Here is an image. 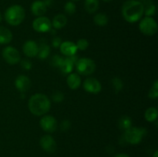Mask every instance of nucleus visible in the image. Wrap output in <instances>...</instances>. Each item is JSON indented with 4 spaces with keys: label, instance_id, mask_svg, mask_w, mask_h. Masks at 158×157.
<instances>
[{
    "label": "nucleus",
    "instance_id": "obj_1",
    "mask_svg": "<svg viewBox=\"0 0 158 157\" xmlns=\"http://www.w3.org/2000/svg\"><path fill=\"white\" fill-rule=\"evenodd\" d=\"M122 15L127 22L134 23L142 18L144 12V5L138 0H127L122 6Z\"/></svg>",
    "mask_w": 158,
    "mask_h": 157
},
{
    "label": "nucleus",
    "instance_id": "obj_2",
    "mask_svg": "<svg viewBox=\"0 0 158 157\" xmlns=\"http://www.w3.org/2000/svg\"><path fill=\"white\" fill-rule=\"evenodd\" d=\"M28 106L33 115L40 116L49 111L51 107L50 100L44 94L37 93L30 97Z\"/></svg>",
    "mask_w": 158,
    "mask_h": 157
},
{
    "label": "nucleus",
    "instance_id": "obj_3",
    "mask_svg": "<svg viewBox=\"0 0 158 157\" xmlns=\"http://www.w3.org/2000/svg\"><path fill=\"white\" fill-rule=\"evenodd\" d=\"M26 16L25 9L19 5H14L8 8L5 12V19L10 26H16L21 24Z\"/></svg>",
    "mask_w": 158,
    "mask_h": 157
},
{
    "label": "nucleus",
    "instance_id": "obj_4",
    "mask_svg": "<svg viewBox=\"0 0 158 157\" xmlns=\"http://www.w3.org/2000/svg\"><path fill=\"white\" fill-rule=\"evenodd\" d=\"M146 132L147 131L143 128L131 127L127 130L124 131L123 139L127 143L130 144L137 145L141 142Z\"/></svg>",
    "mask_w": 158,
    "mask_h": 157
},
{
    "label": "nucleus",
    "instance_id": "obj_5",
    "mask_svg": "<svg viewBox=\"0 0 158 157\" xmlns=\"http://www.w3.org/2000/svg\"><path fill=\"white\" fill-rule=\"evenodd\" d=\"M75 66L78 73L83 75H91L96 70L95 62L89 58H80L77 60Z\"/></svg>",
    "mask_w": 158,
    "mask_h": 157
},
{
    "label": "nucleus",
    "instance_id": "obj_6",
    "mask_svg": "<svg viewBox=\"0 0 158 157\" xmlns=\"http://www.w3.org/2000/svg\"><path fill=\"white\" fill-rule=\"evenodd\" d=\"M140 31L145 35L152 36L157 32V24L152 17L146 16L140 21L139 24Z\"/></svg>",
    "mask_w": 158,
    "mask_h": 157
},
{
    "label": "nucleus",
    "instance_id": "obj_7",
    "mask_svg": "<svg viewBox=\"0 0 158 157\" xmlns=\"http://www.w3.org/2000/svg\"><path fill=\"white\" fill-rule=\"evenodd\" d=\"M2 57L5 61L10 65H15L21 60L19 52L12 46H7L2 50Z\"/></svg>",
    "mask_w": 158,
    "mask_h": 157
},
{
    "label": "nucleus",
    "instance_id": "obj_8",
    "mask_svg": "<svg viewBox=\"0 0 158 157\" xmlns=\"http://www.w3.org/2000/svg\"><path fill=\"white\" fill-rule=\"evenodd\" d=\"M32 28L38 32H47L52 29V22L46 16H40L32 22Z\"/></svg>",
    "mask_w": 158,
    "mask_h": 157
},
{
    "label": "nucleus",
    "instance_id": "obj_9",
    "mask_svg": "<svg viewBox=\"0 0 158 157\" xmlns=\"http://www.w3.org/2000/svg\"><path fill=\"white\" fill-rule=\"evenodd\" d=\"M40 124L42 129L47 132H55L58 126L56 119L52 115H44L40 119Z\"/></svg>",
    "mask_w": 158,
    "mask_h": 157
},
{
    "label": "nucleus",
    "instance_id": "obj_10",
    "mask_svg": "<svg viewBox=\"0 0 158 157\" xmlns=\"http://www.w3.org/2000/svg\"><path fill=\"white\" fill-rule=\"evenodd\" d=\"M83 88L89 93L97 94L101 91L102 86L97 78H88L83 83Z\"/></svg>",
    "mask_w": 158,
    "mask_h": 157
},
{
    "label": "nucleus",
    "instance_id": "obj_11",
    "mask_svg": "<svg viewBox=\"0 0 158 157\" xmlns=\"http://www.w3.org/2000/svg\"><path fill=\"white\" fill-rule=\"evenodd\" d=\"M40 146L43 150L49 153H53L57 147L55 139L49 135H45L42 137L40 139Z\"/></svg>",
    "mask_w": 158,
    "mask_h": 157
},
{
    "label": "nucleus",
    "instance_id": "obj_12",
    "mask_svg": "<svg viewBox=\"0 0 158 157\" xmlns=\"http://www.w3.org/2000/svg\"><path fill=\"white\" fill-rule=\"evenodd\" d=\"M78 60L76 55H73V56L67 57L66 58H63V62H62L61 65L59 68L61 70V72L64 74H70L71 72L73 69L74 66H75L76 62Z\"/></svg>",
    "mask_w": 158,
    "mask_h": 157
},
{
    "label": "nucleus",
    "instance_id": "obj_13",
    "mask_svg": "<svg viewBox=\"0 0 158 157\" xmlns=\"http://www.w3.org/2000/svg\"><path fill=\"white\" fill-rule=\"evenodd\" d=\"M23 50L26 56L32 58L36 56L38 54L39 46L33 40H28L23 45Z\"/></svg>",
    "mask_w": 158,
    "mask_h": 157
},
{
    "label": "nucleus",
    "instance_id": "obj_14",
    "mask_svg": "<svg viewBox=\"0 0 158 157\" xmlns=\"http://www.w3.org/2000/svg\"><path fill=\"white\" fill-rule=\"evenodd\" d=\"M60 49L61 53L67 57L75 55L77 51L78 50L75 43L70 41H66L62 42L60 46Z\"/></svg>",
    "mask_w": 158,
    "mask_h": 157
},
{
    "label": "nucleus",
    "instance_id": "obj_15",
    "mask_svg": "<svg viewBox=\"0 0 158 157\" xmlns=\"http://www.w3.org/2000/svg\"><path fill=\"white\" fill-rule=\"evenodd\" d=\"M15 86L16 89L21 92H26L31 86V81L26 75H19L15 80Z\"/></svg>",
    "mask_w": 158,
    "mask_h": 157
},
{
    "label": "nucleus",
    "instance_id": "obj_16",
    "mask_svg": "<svg viewBox=\"0 0 158 157\" xmlns=\"http://www.w3.org/2000/svg\"><path fill=\"white\" fill-rule=\"evenodd\" d=\"M47 10V6H46L45 2L41 0H36L33 2L31 6V11L32 13L35 16H43Z\"/></svg>",
    "mask_w": 158,
    "mask_h": 157
},
{
    "label": "nucleus",
    "instance_id": "obj_17",
    "mask_svg": "<svg viewBox=\"0 0 158 157\" xmlns=\"http://www.w3.org/2000/svg\"><path fill=\"white\" fill-rule=\"evenodd\" d=\"M66 83L71 89H77L81 85V78L77 73H70L68 75Z\"/></svg>",
    "mask_w": 158,
    "mask_h": 157
},
{
    "label": "nucleus",
    "instance_id": "obj_18",
    "mask_svg": "<svg viewBox=\"0 0 158 157\" xmlns=\"http://www.w3.org/2000/svg\"><path fill=\"white\" fill-rule=\"evenodd\" d=\"M12 39V34L7 28L0 26V44L5 45L10 42Z\"/></svg>",
    "mask_w": 158,
    "mask_h": 157
},
{
    "label": "nucleus",
    "instance_id": "obj_19",
    "mask_svg": "<svg viewBox=\"0 0 158 157\" xmlns=\"http://www.w3.org/2000/svg\"><path fill=\"white\" fill-rule=\"evenodd\" d=\"M67 23V18L66 15L63 14H58L53 18L52 22V26H53L54 29H63Z\"/></svg>",
    "mask_w": 158,
    "mask_h": 157
},
{
    "label": "nucleus",
    "instance_id": "obj_20",
    "mask_svg": "<svg viewBox=\"0 0 158 157\" xmlns=\"http://www.w3.org/2000/svg\"><path fill=\"white\" fill-rule=\"evenodd\" d=\"M99 0H85L84 8L88 13H95L99 9Z\"/></svg>",
    "mask_w": 158,
    "mask_h": 157
},
{
    "label": "nucleus",
    "instance_id": "obj_21",
    "mask_svg": "<svg viewBox=\"0 0 158 157\" xmlns=\"http://www.w3.org/2000/svg\"><path fill=\"white\" fill-rule=\"evenodd\" d=\"M49 53H50V47L48 46L46 43L42 42L41 44L39 46V51L37 56L41 59H45L49 56Z\"/></svg>",
    "mask_w": 158,
    "mask_h": 157
},
{
    "label": "nucleus",
    "instance_id": "obj_22",
    "mask_svg": "<svg viewBox=\"0 0 158 157\" xmlns=\"http://www.w3.org/2000/svg\"><path fill=\"white\" fill-rule=\"evenodd\" d=\"M157 109L155 107H150L146 110L144 114V117L147 121L152 123L154 122L157 118Z\"/></svg>",
    "mask_w": 158,
    "mask_h": 157
},
{
    "label": "nucleus",
    "instance_id": "obj_23",
    "mask_svg": "<svg viewBox=\"0 0 158 157\" xmlns=\"http://www.w3.org/2000/svg\"><path fill=\"white\" fill-rule=\"evenodd\" d=\"M118 126L120 129L123 131L127 130L128 129L131 127L132 126V123H131V119L129 116L127 115H123L121 118L119 119Z\"/></svg>",
    "mask_w": 158,
    "mask_h": 157
},
{
    "label": "nucleus",
    "instance_id": "obj_24",
    "mask_svg": "<svg viewBox=\"0 0 158 157\" xmlns=\"http://www.w3.org/2000/svg\"><path fill=\"white\" fill-rule=\"evenodd\" d=\"M94 21L96 25L99 26H105L107 25L108 21V17L106 14L104 13H98L94 17Z\"/></svg>",
    "mask_w": 158,
    "mask_h": 157
},
{
    "label": "nucleus",
    "instance_id": "obj_25",
    "mask_svg": "<svg viewBox=\"0 0 158 157\" xmlns=\"http://www.w3.org/2000/svg\"><path fill=\"white\" fill-rule=\"evenodd\" d=\"M77 10V6L75 3L72 1H69L65 4L64 6V11L68 15H73Z\"/></svg>",
    "mask_w": 158,
    "mask_h": 157
},
{
    "label": "nucleus",
    "instance_id": "obj_26",
    "mask_svg": "<svg viewBox=\"0 0 158 157\" xmlns=\"http://www.w3.org/2000/svg\"><path fill=\"white\" fill-rule=\"evenodd\" d=\"M112 85L114 90H115L117 92H120V91H121L122 89H123V81H122L120 78H118V77H115V78H113Z\"/></svg>",
    "mask_w": 158,
    "mask_h": 157
},
{
    "label": "nucleus",
    "instance_id": "obj_27",
    "mask_svg": "<svg viewBox=\"0 0 158 157\" xmlns=\"http://www.w3.org/2000/svg\"><path fill=\"white\" fill-rule=\"evenodd\" d=\"M156 13V6L154 4L151 3V4H148L146 6V8L144 7V12L143 14L146 15V16L151 17L154 15H155Z\"/></svg>",
    "mask_w": 158,
    "mask_h": 157
},
{
    "label": "nucleus",
    "instance_id": "obj_28",
    "mask_svg": "<svg viewBox=\"0 0 158 157\" xmlns=\"http://www.w3.org/2000/svg\"><path fill=\"white\" fill-rule=\"evenodd\" d=\"M76 46H77V49H80V50L81 51H84L86 50L88 48V46H89V42L86 39H85V38H80V39H79L78 41H77Z\"/></svg>",
    "mask_w": 158,
    "mask_h": 157
},
{
    "label": "nucleus",
    "instance_id": "obj_29",
    "mask_svg": "<svg viewBox=\"0 0 158 157\" xmlns=\"http://www.w3.org/2000/svg\"><path fill=\"white\" fill-rule=\"evenodd\" d=\"M63 60V58H62V57L60 56V55H54L53 57H52V58H51L50 64L52 65L53 67L59 68L60 66V65H61Z\"/></svg>",
    "mask_w": 158,
    "mask_h": 157
},
{
    "label": "nucleus",
    "instance_id": "obj_30",
    "mask_svg": "<svg viewBox=\"0 0 158 157\" xmlns=\"http://www.w3.org/2000/svg\"><path fill=\"white\" fill-rule=\"evenodd\" d=\"M52 99L55 103H61L64 99V95L60 91H56L52 94Z\"/></svg>",
    "mask_w": 158,
    "mask_h": 157
},
{
    "label": "nucleus",
    "instance_id": "obj_31",
    "mask_svg": "<svg viewBox=\"0 0 158 157\" xmlns=\"http://www.w3.org/2000/svg\"><path fill=\"white\" fill-rule=\"evenodd\" d=\"M20 65H21V67L23 68V69H26V70H29V69H30L32 66V62L28 59L20 60Z\"/></svg>",
    "mask_w": 158,
    "mask_h": 157
},
{
    "label": "nucleus",
    "instance_id": "obj_32",
    "mask_svg": "<svg viewBox=\"0 0 158 157\" xmlns=\"http://www.w3.org/2000/svg\"><path fill=\"white\" fill-rule=\"evenodd\" d=\"M148 95H149V98L151 99H157L158 97V89H156V88H154L152 86V88L150 89Z\"/></svg>",
    "mask_w": 158,
    "mask_h": 157
},
{
    "label": "nucleus",
    "instance_id": "obj_33",
    "mask_svg": "<svg viewBox=\"0 0 158 157\" xmlns=\"http://www.w3.org/2000/svg\"><path fill=\"white\" fill-rule=\"evenodd\" d=\"M71 126V123L69 120H63L60 123V128H61V130L63 131H66L69 129Z\"/></svg>",
    "mask_w": 158,
    "mask_h": 157
},
{
    "label": "nucleus",
    "instance_id": "obj_34",
    "mask_svg": "<svg viewBox=\"0 0 158 157\" xmlns=\"http://www.w3.org/2000/svg\"><path fill=\"white\" fill-rule=\"evenodd\" d=\"M62 39L60 38H59V37H55V38H53V39H52V45L53 46V47L56 48V49L60 47Z\"/></svg>",
    "mask_w": 158,
    "mask_h": 157
},
{
    "label": "nucleus",
    "instance_id": "obj_35",
    "mask_svg": "<svg viewBox=\"0 0 158 157\" xmlns=\"http://www.w3.org/2000/svg\"><path fill=\"white\" fill-rule=\"evenodd\" d=\"M45 2V4H46V6H47V7H49V6H51V4H52V0H44L43 1Z\"/></svg>",
    "mask_w": 158,
    "mask_h": 157
},
{
    "label": "nucleus",
    "instance_id": "obj_36",
    "mask_svg": "<svg viewBox=\"0 0 158 157\" xmlns=\"http://www.w3.org/2000/svg\"><path fill=\"white\" fill-rule=\"evenodd\" d=\"M115 157H130L127 154H125V153H120V154H117Z\"/></svg>",
    "mask_w": 158,
    "mask_h": 157
},
{
    "label": "nucleus",
    "instance_id": "obj_37",
    "mask_svg": "<svg viewBox=\"0 0 158 157\" xmlns=\"http://www.w3.org/2000/svg\"><path fill=\"white\" fill-rule=\"evenodd\" d=\"M153 157H158V151L156 150L155 152H154V155H153Z\"/></svg>",
    "mask_w": 158,
    "mask_h": 157
},
{
    "label": "nucleus",
    "instance_id": "obj_38",
    "mask_svg": "<svg viewBox=\"0 0 158 157\" xmlns=\"http://www.w3.org/2000/svg\"><path fill=\"white\" fill-rule=\"evenodd\" d=\"M2 16L1 13H0V22H2Z\"/></svg>",
    "mask_w": 158,
    "mask_h": 157
},
{
    "label": "nucleus",
    "instance_id": "obj_39",
    "mask_svg": "<svg viewBox=\"0 0 158 157\" xmlns=\"http://www.w3.org/2000/svg\"><path fill=\"white\" fill-rule=\"evenodd\" d=\"M103 1L106 2H111V1H112V0H103Z\"/></svg>",
    "mask_w": 158,
    "mask_h": 157
},
{
    "label": "nucleus",
    "instance_id": "obj_40",
    "mask_svg": "<svg viewBox=\"0 0 158 157\" xmlns=\"http://www.w3.org/2000/svg\"><path fill=\"white\" fill-rule=\"evenodd\" d=\"M72 2H77V1H80V0H71Z\"/></svg>",
    "mask_w": 158,
    "mask_h": 157
},
{
    "label": "nucleus",
    "instance_id": "obj_41",
    "mask_svg": "<svg viewBox=\"0 0 158 157\" xmlns=\"http://www.w3.org/2000/svg\"><path fill=\"white\" fill-rule=\"evenodd\" d=\"M138 1H139V0H138Z\"/></svg>",
    "mask_w": 158,
    "mask_h": 157
}]
</instances>
